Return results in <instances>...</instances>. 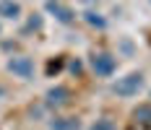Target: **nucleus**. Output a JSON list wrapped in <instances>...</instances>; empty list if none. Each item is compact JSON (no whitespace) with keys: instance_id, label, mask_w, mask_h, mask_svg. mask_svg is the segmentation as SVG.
<instances>
[{"instance_id":"nucleus-5","label":"nucleus","mask_w":151,"mask_h":130,"mask_svg":"<svg viewBox=\"0 0 151 130\" xmlns=\"http://www.w3.org/2000/svg\"><path fill=\"white\" fill-rule=\"evenodd\" d=\"M47 130H83V122L76 115H55L47 120Z\"/></svg>"},{"instance_id":"nucleus-10","label":"nucleus","mask_w":151,"mask_h":130,"mask_svg":"<svg viewBox=\"0 0 151 130\" xmlns=\"http://www.w3.org/2000/svg\"><path fill=\"white\" fill-rule=\"evenodd\" d=\"M42 24H45L42 13H31L29 21H26V26L21 29V37H26V34H31V31H39V29H42Z\"/></svg>"},{"instance_id":"nucleus-15","label":"nucleus","mask_w":151,"mask_h":130,"mask_svg":"<svg viewBox=\"0 0 151 130\" xmlns=\"http://www.w3.org/2000/svg\"><path fill=\"white\" fill-rule=\"evenodd\" d=\"M149 94H151V91H149Z\"/></svg>"},{"instance_id":"nucleus-9","label":"nucleus","mask_w":151,"mask_h":130,"mask_svg":"<svg viewBox=\"0 0 151 130\" xmlns=\"http://www.w3.org/2000/svg\"><path fill=\"white\" fill-rule=\"evenodd\" d=\"M83 21H86V24H89L91 29H107V18L102 13H96V11H86V13H83Z\"/></svg>"},{"instance_id":"nucleus-11","label":"nucleus","mask_w":151,"mask_h":130,"mask_svg":"<svg viewBox=\"0 0 151 130\" xmlns=\"http://www.w3.org/2000/svg\"><path fill=\"white\" fill-rule=\"evenodd\" d=\"M89 130H117V125H115V120H109V117H99V120H94L89 125Z\"/></svg>"},{"instance_id":"nucleus-14","label":"nucleus","mask_w":151,"mask_h":130,"mask_svg":"<svg viewBox=\"0 0 151 130\" xmlns=\"http://www.w3.org/2000/svg\"><path fill=\"white\" fill-rule=\"evenodd\" d=\"M0 37H3V24H0Z\"/></svg>"},{"instance_id":"nucleus-2","label":"nucleus","mask_w":151,"mask_h":130,"mask_svg":"<svg viewBox=\"0 0 151 130\" xmlns=\"http://www.w3.org/2000/svg\"><path fill=\"white\" fill-rule=\"evenodd\" d=\"M89 68L96 78H112L117 73V57L112 52H91L89 55Z\"/></svg>"},{"instance_id":"nucleus-6","label":"nucleus","mask_w":151,"mask_h":130,"mask_svg":"<svg viewBox=\"0 0 151 130\" xmlns=\"http://www.w3.org/2000/svg\"><path fill=\"white\" fill-rule=\"evenodd\" d=\"M130 120H133V125H138L141 130H151V101H143V104L133 107Z\"/></svg>"},{"instance_id":"nucleus-16","label":"nucleus","mask_w":151,"mask_h":130,"mask_svg":"<svg viewBox=\"0 0 151 130\" xmlns=\"http://www.w3.org/2000/svg\"><path fill=\"white\" fill-rule=\"evenodd\" d=\"M149 3H151V0H149Z\"/></svg>"},{"instance_id":"nucleus-12","label":"nucleus","mask_w":151,"mask_h":130,"mask_svg":"<svg viewBox=\"0 0 151 130\" xmlns=\"http://www.w3.org/2000/svg\"><path fill=\"white\" fill-rule=\"evenodd\" d=\"M63 65H65V57H58V60H50L47 62V75L52 78V75H58L63 70Z\"/></svg>"},{"instance_id":"nucleus-13","label":"nucleus","mask_w":151,"mask_h":130,"mask_svg":"<svg viewBox=\"0 0 151 130\" xmlns=\"http://www.w3.org/2000/svg\"><path fill=\"white\" fill-rule=\"evenodd\" d=\"M70 73H73V75L81 73V62H78V60H70Z\"/></svg>"},{"instance_id":"nucleus-3","label":"nucleus","mask_w":151,"mask_h":130,"mask_svg":"<svg viewBox=\"0 0 151 130\" xmlns=\"http://www.w3.org/2000/svg\"><path fill=\"white\" fill-rule=\"evenodd\" d=\"M5 70L11 73L13 78L31 81V78H34V73H37V68H34V60H31L29 55H11L8 62H5Z\"/></svg>"},{"instance_id":"nucleus-7","label":"nucleus","mask_w":151,"mask_h":130,"mask_svg":"<svg viewBox=\"0 0 151 130\" xmlns=\"http://www.w3.org/2000/svg\"><path fill=\"white\" fill-rule=\"evenodd\" d=\"M47 11L55 16L60 24H73L76 21V11L68 8V5H63L60 0H47Z\"/></svg>"},{"instance_id":"nucleus-4","label":"nucleus","mask_w":151,"mask_h":130,"mask_svg":"<svg viewBox=\"0 0 151 130\" xmlns=\"http://www.w3.org/2000/svg\"><path fill=\"white\" fill-rule=\"evenodd\" d=\"M70 99H73V94H70V88L63 86V83H58V86H50L45 94V104L47 109H63L65 104H70Z\"/></svg>"},{"instance_id":"nucleus-1","label":"nucleus","mask_w":151,"mask_h":130,"mask_svg":"<svg viewBox=\"0 0 151 130\" xmlns=\"http://www.w3.org/2000/svg\"><path fill=\"white\" fill-rule=\"evenodd\" d=\"M143 86H146L143 73H141V70H133V73L122 75V78H117V81L112 83V94L120 96V99H133V96H138V94L143 91Z\"/></svg>"},{"instance_id":"nucleus-8","label":"nucleus","mask_w":151,"mask_h":130,"mask_svg":"<svg viewBox=\"0 0 151 130\" xmlns=\"http://www.w3.org/2000/svg\"><path fill=\"white\" fill-rule=\"evenodd\" d=\"M24 16V8L18 0H0V18L3 21H18Z\"/></svg>"}]
</instances>
